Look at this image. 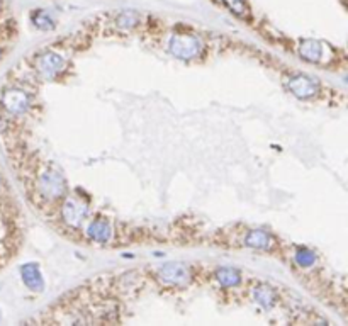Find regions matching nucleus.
Wrapping results in <instances>:
<instances>
[{
	"instance_id": "nucleus-8",
	"label": "nucleus",
	"mask_w": 348,
	"mask_h": 326,
	"mask_svg": "<svg viewBox=\"0 0 348 326\" xmlns=\"http://www.w3.org/2000/svg\"><path fill=\"white\" fill-rule=\"evenodd\" d=\"M245 247L268 252L273 247V238L270 233L263 231V229H251L245 236Z\"/></svg>"
},
{
	"instance_id": "nucleus-13",
	"label": "nucleus",
	"mask_w": 348,
	"mask_h": 326,
	"mask_svg": "<svg viewBox=\"0 0 348 326\" xmlns=\"http://www.w3.org/2000/svg\"><path fill=\"white\" fill-rule=\"evenodd\" d=\"M253 297L258 304H262L263 308H272L273 302H275V292H273L272 287L268 286H258L255 291H253Z\"/></svg>"
},
{
	"instance_id": "nucleus-12",
	"label": "nucleus",
	"mask_w": 348,
	"mask_h": 326,
	"mask_svg": "<svg viewBox=\"0 0 348 326\" xmlns=\"http://www.w3.org/2000/svg\"><path fill=\"white\" fill-rule=\"evenodd\" d=\"M216 280L223 287H236L241 284V275L238 270L231 267H219L216 270Z\"/></svg>"
},
{
	"instance_id": "nucleus-15",
	"label": "nucleus",
	"mask_w": 348,
	"mask_h": 326,
	"mask_svg": "<svg viewBox=\"0 0 348 326\" xmlns=\"http://www.w3.org/2000/svg\"><path fill=\"white\" fill-rule=\"evenodd\" d=\"M138 23H140V15L136 12H131V10L123 12L118 17V26L121 29H133L138 26Z\"/></svg>"
},
{
	"instance_id": "nucleus-10",
	"label": "nucleus",
	"mask_w": 348,
	"mask_h": 326,
	"mask_svg": "<svg viewBox=\"0 0 348 326\" xmlns=\"http://www.w3.org/2000/svg\"><path fill=\"white\" fill-rule=\"evenodd\" d=\"M61 214H63V219H65V223L68 224V226L75 228L82 223V219L85 218L87 206L80 204V202H75V201H68L63 204Z\"/></svg>"
},
{
	"instance_id": "nucleus-1",
	"label": "nucleus",
	"mask_w": 348,
	"mask_h": 326,
	"mask_svg": "<svg viewBox=\"0 0 348 326\" xmlns=\"http://www.w3.org/2000/svg\"><path fill=\"white\" fill-rule=\"evenodd\" d=\"M168 50L178 60H194L204 51V42L192 34H175L168 41Z\"/></svg>"
},
{
	"instance_id": "nucleus-5",
	"label": "nucleus",
	"mask_w": 348,
	"mask_h": 326,
	"mask_svg": "<svg viewBox=\"0 0 348 326\" xmlns=\"http://www.w3.org/2000/svg\"><path fill=\"white\" fill-rule=\"evenodd\" d=\"M65 68H66V60L60 53H53V51L44 53V55H41L38 58V61H36V70L46 80L58 77Z\"/></svg>"
},
{
	"instance_id": "nucleus-17",
	"label": "nucleus",
	"mask_w": 348,
	"mask_h": 326,
	"mask_svg": "<svg viewBox=\"0 0 348 326\" xmlns=\"http://www.w3.org/2000/svg\"><path fill=\"white\" fill-rule=\"evenodd\" d=\"M33 23H34V26H38V28L43 31L53 29V20L44 12H36L33 15Z\"/></svg>"
},
{
	"instance_id": "nucleus-9",
	"label": "nucleus",
	"mask_w": 348,
	"mask_h": 326,
	"mask_svg": "<svg viewBox=\"0 0 348 326\" xmlns=\"http://www.w3.org/2000/svg\"><path fill=\"white\" fill-rule=\"evenodd\" d=\"M87 236L96 243H107L112 238V228L105 219H94L87 228Z\"/></svg>"
},
{
	"instance_id": "nucleus-14",
	"label": "nucleus",
	"mask_w": 348,
	"mask_h": 326,
	"mask_svg": "<svg viewBox=\"0 0 348 326\" xmlns=\"http://www.w3.org/2000/svg\"><path fill=\"white\" fill-rule=\"evenodd\" d=\"M296 262L303 269H309V267H313L316 264V255L311 252L309 248L300 247L296 252Z\"/></svg>"
},
{
	"instance_id": "nucleus-3",
	"label": "nucleus",
	"mask_w": 348,
	"mask_h": 326,
	"mask_svg": "<svg viewBox=\"0 0 348 326\" xmlns=\"http://www.w3.org/2000/svg\"><path fill=\"white\" fill-rule=\"evenodd\" d=\"M39 192L46 199H58L66 192V184L60 173L53 168H46L39 175Z\"/></svg>"
},
{
	"instance_id": "nucleus-16",
	"label": "nucleus",
	"mask_w": 348,
	"mask_h": 326,
	"mask_svg": "<svg viewBox=\"0 0 348 326\" xmlns=\"http://www.w3.org/2000/svg\"><path fill=\"white\" fill-rule=\"evenodd\" d=\"M224 2L229 7L231 12H235L236 15H240V17H241V15H246V14L250 12L248 5H246L245 0H224Z\"/></svg>"
},
{
	"instance_id": "nucleus-2",
	"label": "nucleus",
	"mask_w": 348,
	"mask_h": 326,
	"mask_svg": "<svg viewBox=\"0 0 348 326\" xmlns=\"http://www.w3.org/2000/svg\"><path fill=\"white\" fill-rule=\"evenodd\" d=\"M158 279L165 286L185 287L191 284L192 272L182 262H167L158 269Z\"/></svg>"
},
{
	"instance_id": "nucleus-18",
	"label": "nucleus",
	"mask_w": 348,
	"mask_h": 326,
	"mask_svg": "<svg viewBox=\"0 0 348 326\" xmlns=\"http://www.w3.org/2000/svg\"><path fill=\"white\" fill-rule=\"evenodd\" d=\"M0 9H2V0H0Z\"/></svg>"
},
{
	"instance_id": "nucleus-7",
	"label": "nucleus",
	"mask_w": 348,
	"mask_h": 326,
	"mask_svg": "<svg viewBox=\"0 0 348 326\" xmlns=\"http://www.w3.org/2000/svg\"><path fill=\"white\" fill-rule=\"evenodd\" d=\"M297 51H299V56L306 61L321 63L324 60V45L319 41H313V39L303 41L299 45Z\"/></svg>"
},
{
	"instance_id": "nucleus-11",
	"label": "nucleus",
	"mask_w": 348,
	"mask_h": 326,
	"mask_svg": "<svg viewBox=\"0 0 348 326\" xmlns=\"http://www.w3.org/2000/svg\"><path fill=\"white\" fill-rule=\"evenodd\" d=\"M22 280L31 291L38 292L44 289V280L41 277V272L36 264H28L22 267Z\"/></svg>"
},
{
	"instance_id": "nucleus-4",
	"label": "nucleus",
	"mask_w": 348,
	"mask_h": 326,
	"mask_svg": "<svg viewBox=\"0 0 348 326\" xmlns=\"http://www.w3.org/2000/svg\"><path fill=\"white\" fill-rule=\"evenodd\" d=\"M287 89L292 95H296L297 99H313L319 92V83L318 80H314L309 75L297 73L287 80Z\"/></svg>"
},
{
	"instance_id": "nucleus-19",
	"label": "nucleus",
	"mask_w": 348,
	"mask_h": 326,
	"mask_svg": "<svg viewBox=\"0 0 348 326\" xmlns=\"http://www.w3.org/2000/svg\"><path fill=\"white\" fill-rule=\"evenodd\" d=\"M0 56H2V48H0Z\"/></svg>"
},
{
	"instance_id": "nucleus-6",
	"label": "nucleus",
	"mask_w": 348,
	"mask_h": 326,
	"mask_svg": "<svg viewBox=\"0 0 348 326\" xmlns=\"http://www.w3.org/2000/svg\"><path fill=\"white\" fill-rule=\"evenodd\" d=\"M31 97L20 89H7L2 94L4 109L12 116H20L29 109Z\"/></svg>"
}]
</instances>
